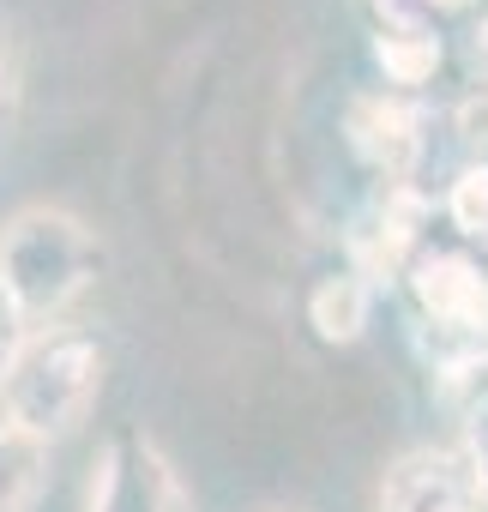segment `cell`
Returning a JSON list of instances; mask_svg holds the SVG:
<instances>
[{
    "label": "cell",
    "mask_w": 488,
    "mask_h": 512,
    "mask_svg": "<svg viewBox=\"0 0 488 512\" xmlns=\"http://www.w3.org/2000/svg\"><path fill=\"white\" fill-rule=\"evenodd\" d=\"M350 145L368 169H380L386 181H404L416 151H422V109L398 91L386 97H356L350 103Z\"/></svg>",
    "instance_id": "obj_6"
},
{
    "label": "cell",
    "mask_w": 488,
    "mask_h": 512,
    "mask_svg": "<svg viewBox=\"0 0 488 512\" xmlns=\"http://www.w3.org/2000/svg\"><path fill=\"white\" fill-rule=\"evenodd\" d=\"M374 61L398 91H422L446 61L440 25H380L374 31Z\"/></svg>",
    "instance_id": "obj_8"
},
{
    "label": "cell",
    "mask_w": 488,
    "mask_h": 512,
    "mask_svg": "<svg viewBox=\"0 0 488 512\" xmlns=\"http://www.w3.org/2000/svg\"><path fill=\"white\" fill-rule=\"evenodd\" d=\"M470 61H476V73H482V85H488V19L470 31Z\"/></svg>",
    "instance_id": "obj_13"
},
{
    "label": "cell",
    "mask_w": 488,
    "mask_h": 512,
    "mask_svg": "<svg viewBox=\"0 0 488 512\" xmlns=\"http://www.w3.org/2000/svg\"><path fill=\"white\" fill-rule=\"evenodd\" d=\"M368 320H374V284L356 266L314 278V290H308V326H314L320 344H356L368 332Z\"/></svg>",
    "instance_id": "obj_7"
},
{
    "label": "cell",
    "mask_w": 488,
    "mask_h": 512,
    "mask_svg": "<svg viewBox=\"0 0 488 512\" xmlns=\"http://www.w3.org/2000/svg\"><path fill=\"white\" fill-rule=\"evenodd\" d=\"M380 512H488V494L476 488V476L458 452L416 446L386 464Z\"/></svg>",
    "instance_id": "obj_5"
},
{
    "label": "cell",
    "mask_w": 488,
    "mask_h": 512,
    "mask_svg": "<svg viewBox=\"0 0 488 512\" xmlns=\"http://www.w3.org/2000/svg\"><path fill=\"white\" fill-rule=\"evenodd\" d=\"M103 241L67 205H25L0 223V290L13 296L31 332L61 326L67 308L97 284Z\"/></svg>",
    "instance_id": "obj_1"
},
{
    "label": "cell",
    "mask_w": 488,
    "mask_h": 512,
    "mask_svg": "<svg viewBox=\"0 0 488 512\" xmlns=\"http://www.w3.org/2000/svg\"><path fill=\"white\" fill-rule=\"evenodd\" d=\"M458 458L470 464V476H476V488L488 494V386L470 398V410H464V446H458Z\"/></svg>",
    "instance_id": "obj_11"
},
{
    "label": "cell",
    "mask_w": 488,
    "mask_h": 512,
    "mask_svg": "<svg viewBox=\"0 0 488 512\" xmlns=\"http://www.w3.org/2000/svg\"><path fill=\"white\" fill-rule=\"evenodd\" d=\"M428 332H452L488 350V272L458 247H422L404 266Z\"/></svg>",
    "instance_id": "obj_4"
},
{
    "label": "cell",
    "mask_w": 488,
    "mask_h": 512,
    "mask_svg": "<svg viewBox=\"0 0 488 512\" xmlns=\"http://www.w3.org/2000/svg\"><path fill=\"white\" fill-rule=\"evenodd\" d=\"M25 338H31V326H25V314L13 308V296L0 290V374L13 368V356L25 350Z\"/></svg>",
    "instance_id": "obj_12"
},
{
    "label": "cell",
    "mask_w": 488,
    "mask_h": 512,
    "mask_svg": "<svg viewBox=\"0 0 488 512\" xmlns=\"http://www.w3.org/2000/svg\"><path fill=\"white\" fill-rule=\"evenodd\" d=\"M103 398V344L79 326H43L25 338L13 368L0 374V422L37 440L73 434Z\"/></svg>",
    "instance_id": "obj_2"
},
{
    "label": "cell",
    "mask_w": 488,
    "mask_h": 512,
    "mask_svg": "<svg viewBox=\"0 0 488 512\" xmlns=\"http://www.w3.org/2000/svg\"><path fill=\"white\" fill-rule=\"evenodd\" d=\"M446 217L458 235L488 241V163H464L446 187Z\"/></svg>",
    "instance_id": "obj_10"
},
{
    "label": "cell",
    "mask_w": 488,
    "mask_h": 512,
    "mask_svg": "<svg viewBox=\"0 0 488 512\" xmlns=\"http://www.w3.org/2000/svg\"><path fill=\"white\" fill-rule=\"evenodd\" d=\"M85 512H193V494L169 464V452L145 428H127L103 446Z\"/></svg>",
    "instance_id": "obj_3"
},
{
    "label": "cell",
    "mask_w": 488,
    "mask_h": 512,
    "mask_svg": "<svg viewBox=\"0 0 488 512\" xmlns=\"http://www.w3.org/2000/svg\"><path fill=\"white\" fill-rule=\"evenodd\" d=\"M13 97V55H7V43H0V103Z\"/></svg>",
    "instance_id": "obj_14"
},
{
    "label": "cell",
    "mask_w": 488,
    "mask_h": 512,
    "mask_svg": "<svg viewBox=\"0 0 488 512\" xmlns=\"http://www.w3.org/2000/svg\"><path fill=\"white\" fill-rule=\"evenodd\" d=\"M49 494V440L0 422V512H37Z\"/></svg>",
    "instance_id": "obj_9"
}]
</instances>
